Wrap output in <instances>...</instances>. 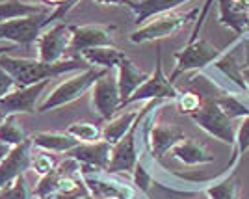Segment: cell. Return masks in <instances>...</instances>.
I'll list each match as a JSON object with an SVG mask.
<instances>
[{
  "mask_svg": "<svg viewBox=\"0 0 249 199\" xmlns=\"http://www.w3.org/2000/svg\"><path fill=\"white\" fill-rule=\"evenodd\" d=\"M153 184H155L153 171H151V168L145 164V158L142 157V160L138 162V166H136L134 171H132V186H134L140 194L147 196V194L151 192V188H153Z\"/></svg>",
  "mask_w": 249,
  "mask_h": 199,
  "instance_id": "29",
  "label": "cell"
},
{
  "mask_svg": "<svg viewBox=\"0 0 249 199\" xmlns=\"http://www.w3.org/2000/svg\"><path fill=\"white\" fill-rule=\"evenodd\" d=\"M82 182L86 192L95 199H138V190L106 169L82 166Z\"/></svg>",
  "mask_w": 249,
  "mask_h": 199,
  "instance_id": "4",
  "label": "cell"
},
{
  "mask_svg": "<svg viewBox=\"0 0 249 199\" xmlns=\"http://www.w3.org/2000/svg\"><path fill=\"white\" fill-rule=\"evenodd\" d=\"M32 145L39 151L47 153H65L69 155L74 147L80 145L78 140H74L67 130H43L30 136Z\"/></svg>",
  "mask_w": 249,
  "mask_h": 199,
  "instance_id": "16",
  "label": "cell"
},
{
  "mask_svg": "<svg viewBox=\"0 0 249 199\" xmlns=\"http://www.w3.org/2000/svg\"><path fill=\"white\" fill-rule=\"evenodd\" d=\"M240 157H244L249 151V115L240 119L236 123V138H234V147Z\"/></svg>",
  "mask_w": 249,
  "mask_h": 199,
  "instance_id": "31",
  "label": "cell"
},
{
  "mask_svg": "<svg viewBox=\"0 0 249 199\" xmlns=\"http://www.w3.org/2000/svg\"><path fill=\"white\" fill-rule=\"evenodd\" d=\"M47 86H49V80L13 90L11 93H8L0 101V112L4 115L34 114L37 110V106H39V97L47 90Z\"/></svg>",
  "mask_w": 249,
  "mask_h": 199,
  "instance_id": "12",
  "label": "cell"
},
{
  "mask_svg": "<svg viewBox=\"0 0 249 199\" xmlns=\"http://www.w3.org/2000/svg\"><path fill=\"white\" fill-rule=\"evenodd\" d=\"M10 194H11V199H32V198H34L30 184H28V181H26V177H24V175L17 177L13 182H11V184H10Z\"/></svg>",
  "mask_w": 249,
  "mask_h": 199,
  "instance_id": "34",
  "label": "cell"
},
{
  "mask_svg": "<svg viewBox=\"0 0 249 199\" xmlns=\"http://www.w3.org/2000/svg\"><path fill=\"white\" fill-rule=\"evenodd\" d=\"M47 17H49V13L43 11L37 15H30V17L0 22V43H8V45L36 43L47 24Z\"/></svg>",
  "mask_w": 249,
  "mask_h": 199,
  "instance_id": "10",
  "label": "cell"
},
{
  "mask_svg": "<svg viewBox=\"0 0 249 199\" xmlns=\"http://www.w3.org/2000/svg\"><path fill=\"white\" fill-rule=\"evenodd\" d=\"M39 4L43 6H52V8H58V6H62L63 0H39Z\"/></svg>",
  "mask_w": 249,
  "mask_h": 199,
  "instance_id": "37",
  "label": "cell"
},
{
  "mask_svg": "<svg viewBox=\"0 0 249 199\" xmlns=\"http://www.w3.org/2000/svg\"><path fill=\"white\" fill-rule=\"evenodd\" d=\"M43 11H45L43 4H28L22 0H0V22L30 17Z\"/></svg>",
  "mask_w": 249,
  "mask_h": 199,
  "instance_id": "24",
  "label": "cell"
},
{
  "mask_svg": "<svg viewBox=\"0 0 249 199\" xmlns=\"http://www.w3.org/2000/svg\"><path fill=\"white\" fill-rule=\"evenodd\" d=\"M58 166V162H56V158L52 157L51 153H47V151H39V153H36L34 157H32V168L39 177L43 175H47V173H52L54 169Z\"/></svg>",
  "mask_w": 249,
  "mask_h": 199,
  "instance_id": "30",
  "label": "cell"
},
{
  "mask_svg": "<svg viewBox=\"0 0 249 199\" xmlns=\"http://www.w3.org/2000/svg\"><path fill=\"white\" fill-rule=\"evenodd\" d=\"M76 199H95V198H91L89 194H86V196H80V198H76Z\"/></svg>",
  "mask_w": 249,
  "mask_h": 199,
  "instance_id": "41",
  "label": "cell"
},
{
  "mask_svg": "<svg viewBox=\"0 0 249 199\" xmlns=\"http://www.w3.org/2000/svg\"><path fill=\"white\" fill-rule=\"evenodd\" d=\"M216 101L232 121H240L249 115V103L244 101V95H221Z\"/></svg>",
  "mask_w": 249,
  "mask_h": 199,
  "instance_id": "26",
  "label": "cell"
},
{
  "mask_svg": "<svg viewBox=\"0 0 249 199\" xmlns=\"http://www.w3.org/2000/svg\"><path fill=\"white\" fill-rule=\"evenodd\" d=\"M162 101H158L143 117V144L145 151L153 160L167 155L177 144L186 140V132L175 123H156V108L160 106Z\"/></svg>",
  "mask_w": 249,
  "mask_h": 199,
  "instance_id": "3",
  "label": "cell"
},
{
  "mask_svg": "<svg viewBox=\"0 0 249 199\" xmlns=\"http://www.w3.org/2000/svg\"><path fill=\"white\" fill-rule=\"evenodd\" d=\"M80 0H63L62 6H58V8H54V10L49 13V17H47V24L45 26H51V24H56V22H62L65 21V17L73 11V8L78 4Z\"/></svg>",
  "mask_w": 249,
  "mask_h": 199,
  "instance_id": "33",
  "label": "cell"
},
{
  "mask_svg": "<svg viewBox=\"0 0 249 199\" xmlns=\"http://www.w3.org/2000/svg\"><path fill=\"white\" fill-rule=\"evenodd\" d=\"M32 149L34 145L28 138L21 145L11 147L6 158L0 160V190L10 186L15 179L24 175L32 168V157H34Z\"/></svg>",
  "mask_w": 249,
  "mask_h": 199,
  "instance_id": "13",
  "label": "cell"
},
{
  "mask_svg": "<svg viewBox=\"0 0 249 199\" xmlns=\"http://www.w3.org/2000/svg\"><path fill=\"white\" fill-rule=\"evenodd\" d=\"M67 132L80 144H93L103 140V128L89 121H76L67 127Z\"/></svg>",
  "mask_w": 249,
  "mask_h": 199,
  "instance_id": "27",
  "label": "cell"
},
{
  "mask_svg": "<svg viewBox=\"0 0 249 199\" xmlns=\"http://www.w3.org/2000/svg\"><path fill=\"white\" fill-rule=\"evenodd\" d=\"M4 117H6V115L2 114V112H0V125H2V121H4Z\"/></svg>",
  "mask_w": 249,
  "mask_h": 199,
  "instance_id": "43",
  "label": "cell"
},
{
  "mask_svg": "<svg viewBox=\"0 0 249 199\" xmlns=\"http://www.w3.org/2000/svg\"><path fill=\"white\" fill-rule=\"evenodd\" d=\"M0 67L13 76L17 88H26V86L39 84L71 71H84L89 65L82 58L80 60L65 58L58 63H45L39 62L37 58H15L10 54H4L0 56Z\"/></svg>",
  "mask_w": 249,
  "mask_h": 199,
  "instance_id": "1",
  "label": "cell"
},
{
  "mask_svg": "<svg viewBox=\"0 0 249 199\" xmlns=\"http://www.w3.org/2000/svg\"><path fill=\"white\" fill-rule=\"evenodd\" d=\"M15 49V45H8V43H0V56L4 54H10V51Z\"/></svg>",
  "mask_w": 249,
  "mask_h": 199,
  "instance_id": "38",
  "label": "cell"
},
{
  "mask_svg": "<svg viewBox=\"0 0 249 199\" xmlns=\"http://www.w3.org/2000/svg\"><path fill=\"white\" fill-rule=\"evenodd\" d=\"M178 95H180V91L173 86L169 76H166V73H164L162 53H160V49H156V63L153 73L149 74L145 82L130 95V99L121 106V110L124 106L134 105V103H143V101H147V103L149 101H177Z\"/></svg>",
  "mask_w": 249,
  "mask_h": 199,
  "instance_id": "8",
  "label": "cell"
},
{
  "mask_svg": "<svg viewBox=\"0 0 249 199\" xmlns=\"http://www.w3.org/2000/svg\"><path fill=\"white\" fill-rule=\"evenodd\" d=\"M246 97H248V99H249V91H248V95H246Z\"/></svg>",
  "mask_w": 249,
  "mask_h": 199,
  "instance_id": "44",
  "label": "cell"
},
{
  "mask_svg": "<svg viewBox=\"0 0 249 199\" xmlns=\"http://www.w3.org/2000/svg\"><path fill=\"white\" fill-rule=\"evenodd\" d=\"M190 0H130L128 2V10L134 15V22L138 26L145 24L149 19H153L156 15L175 11L178 6L186 4Z\"/></svg>",
  "mask_w": 249,
  "mask_h": 199,
  "instance_id": "18",
  "label": "cell"
},
{
  "mask_svg": "<svg viewBox=\"0 0 249 199\" xmlns=\"http://www.w3.org/2000/svg\"><path fill=\"white\" fill-rule=\"evenodd\" d=\"M218 2V19L219 22L236 34V37L249 34V15L242 11L236 0H216Z\"/></svg>",
  "mask_w": 249,
  "mask_h": 199,
  "instance_id": "21",
  "label": "cell"
},
{
  "mask_svg": "<svg viewBox=\"0 0 249 199\" xmlns=\"http://www.w3.org/2000/svg\"><path fill=\"white\" fill-rule=\"evenodd\" d=\"M240 155L236 149H232V158L229 166L223 169L221 177L203 190L207 199H240V182L236 179V169L240 164Z\"/></svg>",
  "mask_w": 249,
  "mask_h": 199,
  "instance_id": "15",
  "label": "cell"
},
{
  "mask_svg": "<svg viewBox=\"0 0 249 199\" xmlns=\"http://www.w3.org/2000/svg\"><path fill=\"white\" fill-rule=\"evenodd\" d=\"M115 76H117V86H119V95H121V106H123L130 99V95L145 82L149 73H145L143 69H140L130 58H124L123 62L119 63V67L115 69Z\"/></svg>",
  "mask_w": 249,
  "mask_h": 199,
  "instance_id": "19",
  "label": "cell"
},
{
  "mask_svg": "<svg viewBox=\"0 0 249 199\" xmlns=\"http://www.w3.org/2000/svg\"><path fill=\"white\" fill-rule=\"evenodd\" d=\"M10 149H11L10 145H6V144H0V160H2V158H6V155L10 153Z\"/></svg>",
  "mask_w": 249,
  "mask_h": 199,
  "instance_id": "39",
  "label": "cell"
},
{
  "mask_svg": "<svg viewBox=\"0 0 249 199\" xmlns=\"http://www.w3.org/2000/svg\"><path fill=\"white\" fill-rule=\"evenodd\" d=\"M22 2H28V4H39V0H22Z\"/></svg>",
  "mask_w": 249,
  "mask_h": 199,
  "instance_id": "42",
  "label": "cell"
},
{
  "mask_svg": "<svg viewBox=\"0 0 249 199\" xmlns=\"http://www.w3.org/2000/svg\"><path fill=\"white\" fill-rule=\"evenodd\" d=\"M177 106H178V110L182 112V114H194L196 110H199V106L203 105V99L199 97V93H194V91H186V93L178 95V99L175 101Z\"/></svg>",
  "mask_w": 249,
  "mask_h": 199,
  "instance_id": "32",
  "label": "cell"
},
{
  "mask_svg": "<svg viewBox=\"0 0 249 199\" xmlns=\"http://www.w3.org/2000/svg\"><path fill=\"white\" fill-rule=\"evenodd\" d=\"M221 53H223L221 49H218L216 45H212L203 37H199L192 43H186V47L175 54V69L169 74V80L175 82L180 74L190 73V71L201 73L212 62H216L221 56Z\"/></svg>",
  "mask_w": 249,
  "mask_h": 199,
  "instance_id": "7",
  "label": "cell"
},
{
  "mask_svg": "<svg viewBox=\"0 0 249 199\" xmlns=\"http://www.w3.org/2000/svg\"><path fill=\"white\" fill-rule=\"evenodd\" d=\"M26 140H28V136H26L22 125L19 123V115H6L2 125H0V144L15 147L21 145L22 142H26Z\"/></svg>",
  "mask_w": 249,
  "mask_h": 199,
  "instance_id": "25",
  "label": "cell"
},
{
  "mask_svg": "<svg viewBox=\"0 0 249 199\" xmlns=\"http://www.w3.org/2000/svg\"><path fill=\"white\" fill-rule=\"evenodd\" d=\"M197 10H192L188 13H177V11H169V13H162V15H156L153 19H149L145 24L138 26L128 39L134 45H142V43H153L160 41V39H166L175 36L177 32L180 30L186 22H190L196 17Z\"/></svg>",
  "mask_w": 249,
  "mask_h": 199,
  "instance_id": "6",
  "label": "cell"
},
{
  "mask_svg": "<svg viewBox=\"0 0 249 199\" xmlns=\"http://www.w3.org/2000/svg\"><path fill=\"white\" fill-rule=\"evenodd\" d=\"M190 119L201 130H205L208 136L216 138L221 144L234 147V138H236L234 121L221 110L216 99H203V105L194 114H190Z\"/></svg>",
  "mask_w": 249,
  "mask_h": 199,
  "instance_id": "5",
  "label": "cell"
},
{
  "mask_svg": "<svg viewBox=\"0 0 249 199\" xmlns=\"http://www.w3.org/2000/svg\"><path fill=\"white\" fill-rule=\"evenodd\" d=\"M15 80H13V76H11L8 71H4L2 67H0V101L6 97L8 93H11L13 90H15Z\"/></svg>",
  "mask_w": 249,
  "mask_h": 199,
  "instance_id": "35",
  "label": "cell"
},
{
  "mask_svg": "<svg viewBox=\"0 0 249 199\" xmlns=\"http://www.w3.org/2000/svg\"><path fill=\"white\" fill-rule=\"evenodd\" d=\"M80 58L88 63L89 67H99L106 71H115L119 67V63L123 62L124 53H121L115 45L112 47H97V49H88L80 53Z\"/></svg>",
  "mask_w": 249,
  "mask_h": 199,
  "instance_id": "22",
  "label": "cell"
},
{
  "mask_svg": "<svg viewBox=\"0 0 249 199\" xmlns=\"http://www.w3.org/2000/svg\"><path fill=\"white\" fill-rule=\"evenodd\" d=\"M0 199H11L10 186H6V188H2V190H0Z\"/></svg>",
  "mask_w": 249,
  "mask_h": 199,
  "instance_id": "40",
  "label": "cell"
},
{
  "mask_svg": "<svg viewBox=\"0 0 249 199\" xmlns=\"http://www.w3.org/2000/svg\"><path fill=\"white\" fill-rule=\"evenodd\" d=\"M106 73V69H99V67H88L80 71L74 76H69L67 80H63L60 84L52 90L51 93L43 99L39 106H37V114H45V112H51L56 108H62L65 105H71L73 101L80 99L86 91L91 90V86Z\"/></svg>",
  "mask_w": 249,
  "mask_h": 199,
  "instance_id": "2",
  "label": "cell"
},
{
  "mask_svg": "<svg viewBox=\"0 0 249 199\" xmlns=\"http://www.w3.org/2000/svg\"><path fill=\"white\" fill-rule=\"evenodd\" d=\"M69 157L76 158L82 166L97 169H106L112 157V145L104 140L93 142V144H80L69 153Z\"/></svg>",
  "mask_w": 249,
  "mask_h": 199,
  "instance_id": "17",
  "label": "cell"
},
{
  "mask_svg": "<svg viewBox=\"0 0 249 199\" xmlns=\"http://www.w3.org/2000/svg\"><path fill=\"white\" fill-rule=\"evenodd\" d=\"M71 39H73L71 26H67L63 21L45 26L36 41L37 60L45 63H58L65 60L63 58L65 53L71 51Z\"/></svg>",
  "mask_w": 249,
  "mask_h": 199,
  "instance_id": "9",
  "label": "cell"
},
{
  "mask_svg": "<svg viewBox=\"0 0 249 199\" xmlns=\"http://www.w3.org/2000/svg\"><path fill=\"white\" fill-rule=\"evenodd\" d=\"M60 173L54 169L52 173H47L39 177L36 188L32 190L34 194V199H54L56 194H58V186H60Z\"/></svg>",
  "mask_w": 249,
  "mask_h": 199,
  "instance_id": "28",
  "label": "cell"
},
{
  "mask_svg": "<svg viewBox=\"0 0 249 199\" xmlns=\"http://www.w3.org/2000/svg\"><path fill=\"white\" fill-rule=\"evenodd\" d=\"M140 115H142L140 110H128V112H123V114H115L103 127V140L108 142L110 145H115L119 140H123L128 134V130L134 127Z\"/></svg>",
  "mask_w": 249,
  "mask_h": 199,
  "instance_id": "23",
  "label": "cell"
},
{
  "mask_svg": "<svg viewBox=\"0 0 249 199\" xmlns=\"http://www.w3.org/2000/svg\"><path fill=\"white\" fill-rule=\"evenodd\" d=\"M73 39H71V51L84 53L88 49L97 47H112L114 45V28L104 24H82V26H71Z\"/></svg>",
  "mask_w": 249,
  "mask_h": 199,
  "instance_id": "14",
  "label": "cell"
},
{
  "mask_svg": "<svg viewBox=\"0 0 249 199\" xmlns=\"http://www.w3.org/2000/svg\"><path fill=\"white\" fill-rule=\"evenodd\" d=\"M169 153H171V157L186 166H205V164L216 162L214 155L208 151L205 144H201L197 140H190V138L177 144Z\"/></svg>",
  "mask_w": 249,
  "mask_h": 199,
  "instance_id": "20",
  "label": "cell"
},
{
  "mask_svg": "<svg viewBox=\"0 0 249 199\" xmlns=\"http://www.w3.org/2000/svg\"><path fill=\"white\" fill-rule=\"evenodd\" d=\"M99 6H128L130 0H93Z\"/></svg>",
  "mask_w": 249,
  "mask_h": 199,
  "instance_id": "36",
  "label": "cell"
},
{
  "mask_svg": "<svg viewBox=\"0 0 249 199\" xmlns=\"http://www.w3.org/2000/svg\"><path fill=\"white\" fill-rule=\"evenodd\" d=\"M91 106L101 119L110 121L121 110V95L117 86V76L114 71L106 73L91 86Z\"/></svg>",
  "mask_w": 249,
  "mask_h": 199,
  "instance_id": "11",
  "label": "cell"
}]
</instances>
